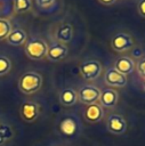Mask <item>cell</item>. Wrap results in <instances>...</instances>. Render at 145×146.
<instances>
[{
  "mask_svg": "<svg viewBox=\"0 0 145 146\" xmlns=\"http://www.w3.org/2000/svg\"><path fill=\"white\" fill-rule=\"evenodd\" d=\"M42 75L34 71L25 72L18 80V89L25 95H32L39 91L42 87Z\"/></svg>",
  "mask_w": 145,
  "mask_h": 146,
  "instance_id": "obj_1",
  "label": "cell"
},
{
  "mask_svg": "<svg viewBox=\"0 0 145 146\" xmlns=\"http://www.w3.org/2000/svg\"><path fill=\"white\" fill-rule=\"evenodd\" d=\"M47 49H48L47 42L42 38H38V36H31L30 39L26 40L24 44V51L26 56L33 60L43 59L47 55Z\"/></svg>",
  "mask_w": 145,
  "mask_h": 146,
  "instance_id": "obj_2",
  "label": "cell"
},
{
  "mask_svg": "<svg viewBox=\"0 0 145 146\" xmlns=\"http://www.w3.org/2000/svg\"><path fill=\"white\" fill-rule=\"evenodd\" d=\"M79 71L81 76L87 81H94L99 78L103 72V66L98 60H84L80 64Z\"/></svg>",
  "mask_w": 145,
  "mask_h": 146,
  "instance_id": "obj_3",
  "label": "cell"
},
{
  "mask_svg": "<svg viewBox=\"0 0 145 146\" xmlns=\"http://www.w3.org/2000/svg\"><path fill=\"white\" fill-rule=\"evenodd\" d=\"M78 100L84 105H90L94 103H98L100 90L96 86L92 84H86L82 86L78 91Z\"/></svg>",
  "mask_w": 145,
  "mask_h": 146,
  "instance_id": "obj_4",
  "label": "cell"
},
{
  "mask_svg": "<svg viewBox=\"0 0 145 146\" xmlns=\"http://www.w3.org/2000/svg\"><path fill=\"white\" fill-rule=\"evenodd\" d=\"M135 44V41H134V38L128 34V33H124V32H120V33H116L112 40H111V47L114 51H118V52H123V51H127L129 49H131Z\"/></svg>",
  "mask_w": 145,
  "mask_h": 146,
  "instance_id": "obj_5",
  "label": "cell"
},
{
  "mask_svg": "<svg viewBox=\"0 0 145 146\" xmlns=\"http://www.w3.org/2000/svg\"><path fill=\"white\" fill-rule=\"evenodd\" d=\"M107 130L114 135H122L127 130V121L126 119L116 113L110 114L106 120Z\"/></svg>",
  "mask_w": 145,
  "mask_h": 146,
  "instance_id": "obj_6",
  "label": "cell"
},
{
  "mask_svg": "<svg viewBox=\"0 0 145 146\" xmlns=\"http://www.w3.org/2000/svg\"><path fill=\"white\" fill-rule=\"evenodd\" d=\"M69 55V47L62 42H53L51 44H48L47 55L46 57L51 62H59L64 59Z\"/></svg>",
  "mask_w": 145,
  "mask_h": 146,
  "instance_id": "obj_7",
  "label": "cell"
},
{
  "mask_svg": "<svg viewBox=\"0 0 145 146\" xmlns=\"http://www.w3.org/2000/svg\"><path fill=\"white\" fill-rule=\"evenodd\" d=\"M104 81L106 84L111 87H116V88H122L127 84V76L120 72H118L114 67H110L106 70L104 74Z\"/></svg>",
  "mask_w": 145,
  "mask_h": 146,
  "instance_id": "obj_8",
  "label": "cell"
},
{
  "mask_svg": "<svg viewBox=\"0 0 145 146\" xmlns=\"http://www.w3.org/2000/svg\"><path fill=\"white\" fill-rule=\"evenodd\" d=\"M21 116L26 122H33L37 120L40 113V106L34 102H24L19 110Z\"/></svg>",
  "mask_w": 145,
  "mask_h": 146,
  "instance_id": "obj_9",
  "label": "cell"
},
{
  "mask_svg": "<svg viewBox=\"0 0 145 146\" xmlns=\"http://www.w3.org/2000/svg\"><path fill=\"white\" fill-rule=\"evenodd\" d=\"M119 99V95L116 90L113 88H105L100 90V96H99V105L104 108H112L116 105Z\"/></svg>",
  "mask_w": 145,
  "mask_h": 146,
  "instance_id": "obj_10",
  "label": "cell"
},
{
  "mask_svg": "<svg viewBox=\"0 0 145 146\" xmlns=\"http://www.w3.org/2000/svg\"><path fill=\"white\" fill-rule=\"evenodd\" d=\"M104 117V108L99 105V103H94L87 105L84 110V119L89 123L100 122Z\"/></svg>",
  "mask_w": 145,
  "mask_h": 146,
  "instance_id": "obj_11",
  "label": "cell"
},
{
  "mask_svg": "<svg viewBox=\"0 0 145 146\" xmlns=\"http://www.w3.org/2000/svg\"><path fill=\"white\" fill-rule=\"evenodd\" d=\"M118 72L124 74L126 76L130 73H132L136 70V63L132 58L128 56H121L114 60V66H113Z\"/></svg>",
  "mask_w": 145,
  "mask_h": 146,
  "instance_id": "obj_12",
  "label": "cell"
},
{
  "mask_svg": "<svg viewBox=\"0 0 145 146\" xmlns=\"http://www.w3.org/2000/svg\"><path fill=\"white\" fill-rule=\"evenodd\" d=\"M54 35L58 42L69 43L73 39V26L70 23H62L56 27Z\"/></svg>",
  "mask_w": 145,
  "mask_h": 146,
  "instance_id": "obj_13",
  "label": "cell"
},
{
  "mask_svg": "<svg viewBox=\"0 0 145 146\" xmlns=\"http://www.w3.org/2000/svg\"><path fill=\"white\" fill-rule=\"evenodd\" d=\"M58 128H59V131L64 136L72 137L78 131V121H76V119L74 116H71V115L65 116V117H63L61 120Z\"/></svg>",
  "mask_w": 145,
  "mask_h": 146,
  "instance_id": "obj_14",
  "label": "cell"
},
{
  "mask_svg": "<svg viewBox=\"0 0 145 146\" xmlns=\"http://www.w3.org/2000/svg\"><path fill=\"white\" fill-rule=\"evenodd\" d=\"M27 40V33L25 32V30L21 29V27H16L13 29L11 32L9 33V35L7 36L6 41L14 47H21L24 46L25 42Z\"/></svg>",
  "mask_w": 145,
  "mask_h": 146,
  "instance_id": "obj_15",
  "label": "cell"
},
{
  "mask_svg": "<svg viewBox=\"0 0 145 146\" xmlns=\"http://www.w3.org/2000/svg\"><path fill=\"white\" fill-rule=\"evenodd\" d=\"M59 103L63 106L71 107L78 102V94L73 88H64L59 92Z\"/></svg>",
  "mask_w": 145,
  "mask_h": 146,
  "instance_id": "obj_16",
  "label": "cell"
},
{
  "mask_svg": "<svg viewBox=\"0 0 145 146\" xmlns=\"http://www.w3.org/2000/svg\"><path fill=\"white\" fill-rule=\"evenodd\" d=\"M14 0H0V18L9 19L14 16Z\"/></svg>",
  "mask_w": 145,
  "mask_h": 146,
  "instance_id": "obj_17",
  "label": "cell"
},
{
  "mask_svg": "<svg viewBox=\"0 0 145 146\" xmlns=\"http://www.w3.org/2000/svg\"><path fill=\"white\" fill-rule=\"evenodd\" d=\"M14 137L13 128L7 123H0V145H3Z\"/></svg>",
  "mask_w": 145,
  "mask_h": 146,
  "instance_id": "obj_18",
  "label": "cell"
},
{
  "mask_svg": "<svg viewBox=\"0 0 145 146\" xmlns=\"http://www.w3.org/2000/svg\"><path fill=\"white\" fill-rule=\"evenodd\" d=\"M14 9L17 14H24L32 9V0H14Z\"/></svg>",
  "mask_w": 145,
  "mask_h": 146,
  "instance_id": "obj_19",
  "label": "cell"
},
{
  "mask_svg": "<svg viewBox=\"0 0 145 146\" xmlns=\"http://www.w3.org/2000/svg\"><path fill=\"white\" fill-rule=\"evenodd\" d=\"M13 26L9 19H1L0 18V41L6 40L9 33L11 32Z\"/></svg>",
  "mask_w": 145,
  "mask_h": 146,
  "instance_id": "obj_20",
  "label": "cell"
},
{
  "mask_svg": "<svg viewBox=\"0 0 145 146\" xmlns=\"http://www.w3.org/2000/svg\"><path fill=\"white\" fill-rule=\"evenodd\" d=\"M10 70H11L10 59L5 55H0V76L9 73Z\"/></svg>",
  "mask_w": 145,
  "mask_h": 146,
  "instance_id": "obj_21",
  "label": "cell"
},
{
  "mask_svg": "<svg viewBox=\"0 0 145 146\" xmlns=\"http://www.w3.org/2000/svg\"><path fill=\"white\" fill-rule=\"evenodd\" d=\"M136 70H137V73L139 74V76L145 79V56H143L142 58L138 59V62L136 63Z\"/></svg>",
  "mask_w": 145,
  "mask_h": 146,
  "instance_id": "obj_22",
  "label": "cell"
},
{
  "mask_svg": "<svg viewBox=\"0 0 145 146\" xmlns=\"http://www.w3.org/2000/svg\"><path fill=\"white\" fill-rule=\"evenodd\" d=\"M55 2H56V0H35V3H37L40 8H49V7H51Z\"/></svg>",
  "mask_w": 145,
  "mask_h": 146,
  "instance_id": "obj_23",
  "label": "cell"
},
{
  "mask_svg": "<svg viewBox=\"0 0 145 146\" xmlns=\"http://www.w3.org/2000/svg\"><path fill=\"white\" fill-rule=\"evenodd\" d=\"M137 11L140 17L145 18V0H139L137 5Z\"/></svg>",
  "mask_w": 145,
  "mask_h": 146,
  "instance_id": "obj_24",
  "label": "cell"
},
{
  "mask_svg": "<svg viewBox=\"0 0 145 146\" xmlns=\"http://www.w3.org/2000/svg\"><path fill=\"white\" fill-rule=\"evenodd\" d=\"M97 1L105 6H110V5H113L114 2H116V0H97Z\"/></svg>",
  "mask_w": 145,
  "mask_h": 146,
  "instance_id": "obj_25",
  "label": "cell"
},
{
  "mask_svg": "<svg viewBox=\"0 0 145 146\" xmlns=\"http://www.w3.org/2000/svg\"><path fill=\"white\" fill-rule=\"evenodd\" d=\"M143 89L145 90V79H144V81H143Z\"/></svg>",
  "mask_w": 145,
  "mask_h": 146,
  "instance_id": "obj_26",
  "label": "cell"
}]
</instances>
